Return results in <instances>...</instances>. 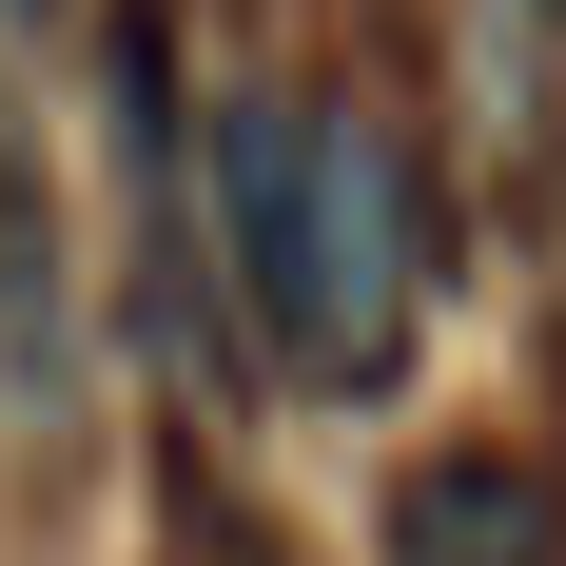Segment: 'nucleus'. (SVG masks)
<instances>
[{"label":"nucleus","instance_id":"obj_1","mask_svg":"<svg viewBox=\"0 0 566 566\" xmlns=\"http://www.w3.org/2000/svg\"><path fill=\"white\" fill-rule=\"evenodd\" d=\"M254 333H274L313 391H352V410L410 371V333H430V196H410L391 117L293 98V216H274V254H254Z\"/></svg>","mask_w":566,"mask_h":566},{"label":"nucleus","instance_id":"obj_2","mask_svg":"<svg viewBox=\"0 0 566 566\" xmlns=\"http://www.w3.org/2000/svg\"><path fill=\"white\" fill-rule=\"evenodd\" d=\"M391 566H566V489L527 450H430L391 469Z\"/></svg>","mask_w":566,"mask_h":566},{"label":"nucleus","instance_id":"obj_3","mask_svg":"<svg viewBox=\"0 0 566 566\" xmlns=\"http://www.w3.org/2000/svg\"><path fill=\"white\" fill-rule=\"evenodd\" d=\"M0 410L20 430L59 410V216H40V176H20V137H0Z\"/></svg>","mask_w":566,"mask_h":566},{"label":"nucleus","instance_id":"obj_4","mask_svg":"<svg viewBox=\"0 0 566 566\" xmlns=\"http://www.w3.org/2000/svg\"><path fill=\"white\" fill-rule=\"evenodd\" d=\"M547 20H566V0H547Z\"/></svg>","mask_w":566,"mask_h":566}]
</instances>
